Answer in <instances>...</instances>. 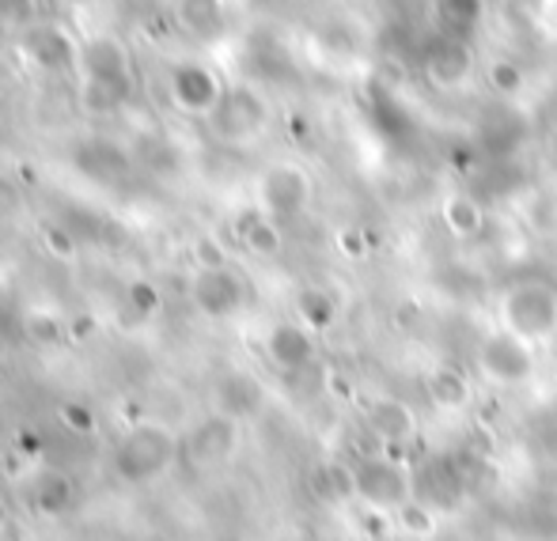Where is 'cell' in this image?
I'll return each mask as SVG.
<instances>
[{"label":"cell","instance_id":"cell-1","mask_svg":"<svg viewBox=\"0 0 557 541\" xmlns=\"http://www.w3.org/2000/svg\"><path fill=\"white\" fill-rule=\"evenodd\" d=\"M270 122H273L270 96L258 84L239 80V84H227L221 103H216V110L201 125H206V133L221 148H250L270 129Z\"/></svg>","mask_w":557,"mask_h":541},{"label":"cell","instance_id":"cell-2","mask_svg":"<svg viewBox=\"0 0 557 541\" xmlns=\"http://www.w3.org/2000/svg\"><path fill=\"white\" fill-rule=\"evenodd\" d=\"M178 458V436L160 420H140L114 446V469L122 481L145 485Z\"/></svg>","mask_w":557,"mask_h":541},{"label":"cell","instance_id":"cell-3","mask_svg":"<svg viewBox=\"0 0 557 541\" xmlns=\"http://www.w3.org/2000/svg\"><path fill=\"white\" fill-rule=\"evenodd\" d=\"M500 323L531 344L550 341L557 334V292L543 280H520L500 300Z\"/></svg>","mask_w":557,"mask_h":541},{"label":"cell","instance_id":"cell-4","mask_svg":"<svg viewBox=\"0 0 557 541\" xmlns=\"http://www.w3.org/2000/svg\"><path fill=\"white\" fill-rule=\"evenodd\" d=\"M81 42L84 38L76 30H69L65 23L58 20H35L30 27L20 30V58L27 61L30 68L46 76H65V73H76L81 65Z\"/></svg>","mask_w":557,"mask_h":541},{"label":"cell","instance_id":"cell-5","mask_svg":"<svg viewBox=\"0 0 557 541\" xmlns=\"http://www.w3.org/2000/svg\"><path fill=\"white\" fill-rule=\"evenodd\" d=\"M224 88V76L201 58H183L168 68V103L183 117H194V122H206L213 114Z\"/></svg>","mask_w":557,"mask_h":541},{"label":"cell","instance_id":"cell-6","mask_svg":"<svg viewBox=\"0 0 557 541\" xmlns=\"http://www.w3.org/2000/svg\"><path fill=\"white\" fill-rule=\"evenodd\" d=\"M311 198H315V183H311L308 167L296 160H273L258 175V205L273 219H296L308 213Z\"/></svg>","mask_w":557,"mask_h":541},{"label":"cell","instance_id":"cell-7","mask_svg":"<svg viewBox=\"0 0 557 541\" xmlns=\"http://www.w3.org/2000/svg\"><path fill=\"white\" fill-rule=\"evenodd\" d=\"M478 367L493 387H523L535 375V344L516 337L512 329H497L478 349Z\"/></svg>","mask_w":557,"mask_h":541},{"label":"cell","instance_id":"cell-8","mask_svg":"<svg viewBox=\"0 0 557 541\" xmlns=\"http://www.w3.org/2000/svg\"><path fill=\"white\" fill-rule=\"evenodd\" d=\"M190 300L194 307L206 318H235L247 303V280H243L239 269L227 265H209V269H198L190 280Z\"/></svg>","mask_w":557,"mask_h":541},{"label":"cell","instance_id":"cell-9","mask_svg":"<svg viewBox=\"0 0 557 541\" xmlns=\"http://www.w3.org/2000/svg\"><path fill=\"white\" fill-rule=\"evenodd\" d=\"M421 73L436 91H462L474 80V46L462 35H441L429 46Z\"/></svg>","mask_w":557,"mask_h":541},{"label":"cell","instance_id":"cell-10","mask_svg":"<svg viewBox=\"0 0 557 541\" xmlns=\"http://www.w3.org/2000/svg\"><path fill=\"white\" fill-rule=\"evenodd\" d=\"M76 76H99V80L137 84V65H133V50L125 46L122 35H114V30H96V35H84Z\"/></svg>","mask_w":557,"mask_h":541},{"label":"cell","instance_id":"cell-11","mask_svg":"<svg viewBox=\"0 0 557 541\" xmlns=\"http://www.w3.org/2000/svg\"><path fill=\"white\" fill-rule=\"evenodd\" d=\"M357 492L364 504L395 512L410 496V477H406L403 462H395L391 454H364L357 462Z\"/></svg>","mask_w":557,"mask_h":541},{"label":"cell","instance_id":"cell-12","mask_svg":"<svg viewBox=\"0 0 557 541\" xmlns=\"http://www.w3.org/2000/svg\"><path fill=\"white\" fill-rule=\"evenodd\" d=\"M235 451H239V420L227 417L221 410L201 417L198 425L190 428V436H186V454H190V462L201 469L224 466V462L235 458Z\"/></svg>","mask_w":557,"mask_h":541},{"label":"cell","instance_id":"cell-13","mask_svg":"<svg viewBox=\"0 0 557 541\" xmlns=\"http://www.w3.org/2000/svg\"><path fill=\"white\" fill-rule=\"evenodd\" d=\"M171 15H175V27L201 46L221 42L227 35V27H232V23H227L232 20L227 0H175V4H171Z\"/></svg>","mask_w":557,"mask_h":541},{"label":"cell","instance_id":"cell-14","mask_svg":"<svg viewBox=\"0 0 557 541\" xmlns=\"http://www.w3.org/2000/svg\"><path fill=\"white\" fill-rule=\"evenodd\" d=\"M265 356L277 372L296 375L304 367H311L315 360V334L296 318V323H277L265 334Z\"/></svg>","mask_w":557,"mask_h":541},{"label":"cell","instance_id":"cell-15","mask_svg":"<svg viewBox=\"0 0 557 541\" xmlns=\"http://www.w3.org/2000/svg\"><path fill=\"white\" fill-rule=\"evenodd\" d=\"M364 425L387 451H395V446H406L418 436V413L403 398H372L364 405Z\"/></svg>","mask_w":557,"mask_h":541},{"label":"cell","instance_id":"cell-16","mask_svg":"<svg viewBox=\"0 0 557 541\" xmlns=\"http://www.w3.org/2000/svg\"><path fill=\"white\" fill-rule=\"evenodd\" d=\"M232 231L239 239V247L255 257H277L285 250V235H281V219H273L262 205H247L243 213H235Z\"/></svg>","mask_w":557,"mask_h":541},{"label":"cell","instance_id":"cell-17","mask_svg":"<svg viewBox=\"0 0 557 541\" xmlns=\"http://www.w3.org/2000/svg\"><path fill=\"white\" fill-rule=\"evenodd\" d=\"M213 402H216V410L227 413V417L250 420V417L262 413L265 387L250 372H224L213 387Z\"/></svg>","mask_w":557,"mask_h":541},{"label":"cell","instance_id":"cell-18","mask_svg":"<svg viewBox=\"0 0 557 541\" xmlns=\"http://www.w3.org/2000/svg\"><path fill=\"white\" fill-rule=\"evenodd\" d=\"M137 84L99 80V76H76V106L88 117H114L129 106Z\"/></svg>","mask_w":557,"mask_h":541},{"label":"cell","instance_id":"cell-19","mask_svg":"<svg viewBox=\"0 0 557 541\" xmlns=\"http://www.w3.org/2000/svg\"><path fill=\"white\" fill-rule=\"evenodd\" d=\"M425 394L441 413H462L474 402V387H470L467 372H459L455 364H436L425 375Z\"/></svg>","mask_w":557,"mask_h":541},{"label":"cell","instance_id":"cell-20","mask_svg":"<svg viewBox=\"0 0 557 541\" xmlns=\"http://www.w3.org/2000/svg\"><path fill=\"white\" fill-rule=\"evenodd\" d=\"M441 219H444V227L455 235V239H478V235H482V227H485V209L478 205L474 193L455 190V193H447V198H444Z\"/></svg>","mask_w":557,"mask_h":541},{"label":"cell","instance_id":"cell-21","mask_svg":"<svg viewBox=\"0 0 557 541\" xmlns=\"http://www.w3.org/2000/svg\"><path fill=\"white\" fill-rule=\"evenodd\" d=\"M296 318L311 329V334H326L337 323V300L326 288L308 285L296 292Z\"/></svg>","mask_w":557,"mask_h":541},{"label":"cell","instance_id":"cell-22","mask_svg":"<svg viewBox=\"0 0 557 541\" xmlns=\"http://www.w3.org/2000/svg\"><path fill=\"white\" fill-rule=\"evenodd\" d=\"M433 15L441 20L444 35L467 38L485 20V0H433Z\"/></svg>","mask_w":557,"mask_h":541},{"label":"cell","instance_id":"cell-23","mask_svg":"<svg viewBox=\"0 0 557 541\" xmlns=\"http://www.w3.org/2000/svg\"><path fill=\"white\" fill-rule=\"evenodd\" d=\"M315 489L323 500H334V504H352V500H360L357 492V466H349V462H326V466H319L315 474Z\"/></svg>","mask_w":557,"mask_h":541},{"label":"cell","instance_id":"cell-24","mask_svg":"<svg viewBox=\"0 0 557 541\" xmlns=\"http://www.w3.org/2000/svg\"><path fill=\"white\" fill-rule=\"evenodd\" d=\"M395 530H403V534H410V538H433L436 534L433 504H425V500H418V496H406L403 504L395 507Z\"/></svg>","mask_w":557,"mask_h":541},{"label":"cell","instance_id":"cell-25","mask_svg":"<svg viewBox=\"0 0 557 541\" xmlns=\"http://www.w3.org/2000/svg\"><path fill=\"white\" fill-rule=\"evenodd\" d=\"M485 80L505 99H520L523 91H528V73H523V65L516 58H493L490 65H485Z\"/></svg>","mask_w":557,"mask_h":541},{"label":"cell","instance_id":"cell-26","mask_svg":"<svg viewBox=\"0 0 557 541\" xmlns=\"http://www.w3.org/2000/svg\"><path fill=\"white\" fill-rule=\"evenodd\" d=\"M76 160H96V163H88V171L96 178H111V175H125V171H129V155H125L122 148H111V140H91V144L81 148Z\"/></svg>","mask_w":557,"mask_h":541},{"label":"cell","instance_id":"cell-27","mask_svg":"<svg viewBox=\"0 0 557 541\" xmlns=\"http://www.w3.org/2000/svg\"><path fill=\"white\" fill-rule=\"evenodd\" d=\"M35 504H38V512H46V515H61L73 504V481H69L65 474H53V469L42 474L35 485Z\"/></svg>","mask_w":557,"mask_h":541},{"label":"cell","instance_id":"cell-28","mask_svg":"<svg viewBox=\"0 0 557 541\" xmlns=\"http://www.w3.org/2000/svg\"><path fill=\"white\" fill-rule=\"evenodd\" d=\"M23 334L35 344H58L65 337V323L50 311H30V315H23Z\"/></svg>","mask_w":557,"mask_h":541},{"label":"cell","instance_id":"cell-29","mask_svg":"<svg viewBox=\"0 0 557 541\" xmlns=\"http://www.w3.org/2000/svg\"><path fill=\"white\" fill-rule=\"evenodd\" d=\"M357 527L364 538L383 541V538H391V530H395V515H387V507H375V504H364V500H360Z\"/></svg>","mask_w":557,"mask_h":541},{"label":"cell","instance_id":"cell-30","mask_svg":"<svg viewBox=\"0 0 557 541\" xmlns=\"http://www.w3.org/2000/svg\"><path fill=\"white\" fill-rule=\"evenodd\" d=\"M58 420H61V425H65L73 436H96V432H99L96 413H91L84 402H61Z\"/></svg>","mask_w":557,"mask_h":541},{"label":"cell","instance_id":"cell-31","mask_svg":"<svg viewBox=\"0 0 557 541\" xmlns=\"http://www.w3.org/2000/svg\"><path fill=\"white\" fill-rule=\"evenodd\" d=\"M125 300H129V311H137L140 318H148L160 311V288H156L152 280H133V285L125 288Z\"/></svg>","mask_w":557,"mask_h":541},{"label":"cell","instance_id":"cell-32","mask_svg":"<svg viewBox=\"0 0 557 541\" xmlns=\"http://www.w3.org/2000/svg\"><path fill=\"white\" fill-rule=\"evenodd\" d=\"M319 42H323V50L331 53V58H352V53H357V38H352V30L345 27V23H331V27H323Z\"/></svg>","mask_w":557,"mask_h":541},{"label":"cell","instance_id":"cell-33","mask_svg":"<svg viewBox=\"0 0 557 541\" xmlns=\"http://www.w3.org/2000/svg\"><path fill=\"white\" fill-rule=\"evenodd\" d=\"M337 250H342L349 262H360V257H368V250H372V235H368L364 227H342V231H337Z\"/></svg>","mask_w":557,"mask_h":541},{"label":"cell","instance_id":"cell-34","mask_svg":"<svg viewBox=\"0 0 557 541\" xmlns=\"http://www.w3.org/2000/svg\"><path fill=\"white\" fill-rule=\"evenodd\" d=\"M0 15L23 30L35 20H42V8H38V0H0Z\"/></svg>","mask_w":557,"mask_h":541},{"label":"cell","instance_id":"cell-35","mask_svg":"<svg viewBox=\"0 0 557 541\" xmlns=\"http://www.w3.org/2000/svg\"><path fill=\"white\" fill-rule=\"evenodd\" d=\"M194 262H198V269L227 265V250L213 239V235H198V239H194Z\"/></svg>","mask_w":557,"mask_h":541},{"label":"cell","instance_id":"cell-36","mask_svg":"<svg viewBox=\"0 0 557 541\" xmlns=\"http://www.w3.org/2000/svg\"><path fill=\"white\" fill-rule=\"evenodd\" d=\"M505 15L516 27H535L543 20V0H505Z\"/></svg>","mask_w":557,"mask_h":541},{"label":"cell","instance_id":"cell-37","mask_svg":"<svg viewBox=\"0 0 557 541\" xmlns=\"http://www.w3.org/2000/svg\"><path fill=\"white\" fill-rule=\"evenodd\" d=\"M42 242H46V250L50 254H58V257H76V239L65 231V227H58V224H46L42 227Z\"/></svg>","mask_w":557,"mask_h":541},{"label":"cell","instance_id":"cell-38","mask_svg":"<svg viewBox=\"0 0 557 541\" xmlns=\"http://www.w3.org/2000/svg\"><path fill=\"white\" fill-rule=\"evenodd\" d=\"M326 382H331V394H334V398H345V402H352V394H357V390H352V379H349V375L331 372V375H326Z\"/></svg>","mask_w":557,"mask_h":541},{"label":"cell","instance_id":"cell-39","mask_svg":"<svg viewBox=\"0 0 557 541\" xmlns=\"http://www.w3.org/2000/svg\"><path fill=\"white\" fill-rule=\"evenodd\" d=\"M61 8H69V12H84V8H91L96 0H58Z\"/></svg>","mask_w":557,"mask_h":541},{"label":"cell","instance_id":"cell-40","mask_svg":"<svg viewBox=\"0 0 557 541\" xmlns=\"http://www.w3.org/2000/svg\"><path fill=\"white\" fill-rule=\"evenodd\" d=\"M546 152H550V160L557 163V122H554V129L546 133Z\"/></svg>","mask_w":557,"mask_h":541},{"label":"cell","instance_id":"cell-41","mask_svg":"<svg viewBox=\"0 0 557 541\" xmlns=\"http://www.w3.org/2000/svg\"><path fill=\"white\" fill-rule=\"evenodd\" d=\"M8 117V96H4V88H0V122Z\"/></svg>","mask_w":557,"mask_h":541},{"label":"cell","instance_id":"cell-42","mask_svg":"<svg viewBox=\"0 0 557 541\" xmlns=\"http://www.w3.org/2000/svg\"><path fill=\"white\" fill-rule=\"evenodd\" d=\"M429 4H433V0H429Z\"/></svg>","mask_w":557,"mask_h":541}]
</instances>
